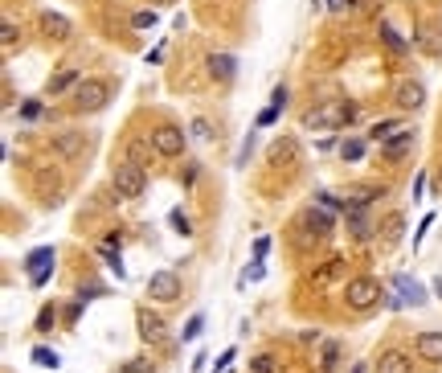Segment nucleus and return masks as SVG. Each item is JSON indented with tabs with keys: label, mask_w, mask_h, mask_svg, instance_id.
<instances>
[{
	"label": "nucleus",
	"mask_w": 442,
	"mask_h": 373,
	"mask_svg": "<svg viewBox=\"0 0 442 373\" xmlns=\"http://www.w3.org/2000/svg\"><path fill=\"white\" fill-rule=\"evenodd\" d=\"M381 283L369 279V275H360V279H348V287H344V300H348V308L353 312H369V308H377L381 304Z\"/></svg>",
	"instance_id": "nucleus-1"
},
{
	"label": "nucleus",
	"mask_w": 442,
	"mask_h": 373,
	"mask_svg": "<svg viewBox=\"0 0 442 373\" xmlns=\"http://www.w3.org/2000/svg\"><path fill=\"white\" fill-rule=\"evenodd\" d=\"M356 115L353 103H344V98H332V103H324V107H315V111H308V128H340V123H348Z\"/></svg>",
	"instance_id": "nucleus-2"
},
{
	"label": "nucleus",
	"mask_w": 442,
	"mask_h": 373,
	"mask_svg": "<svg viewBox=\"0 0 442 373\" xmlns=\"http://www.w3.org/2000/svg\"><path fill=\"white\" fill-rule=\"evenodd\" d=\"M111 185H115V193H119L123 201H135V197H143V189H148V177H143V168H139V164L123 160V164L115 168Z\"/></svg>",
	"instance_id": "nucleus-3"
},
{
	"label": "nucleus",
	"mask_w": 442,
	"mask_h": 373,
	"mask_svg": "<svg viewBox=\"0 0 442 373\" xmlns=\"http://www.w3.org/2000/svg\"><path fill=\"white\" fill-rule=\"evenodd\" d=\"M25 271H29V283L33 287H45V279L53 275V246H37L25 254Z\"/></svg>",
	"instance_id": "nucleus-4"
},
{
	"label": "nucleus",
	"mask_w": 442,
	"mask_h": 373,
	"mask_svg": "<svg viewBox=\"0 0 442 373\" xmlns=\"http://www.w3.org/2000/svg\"><path fill=\"white\" fill-rule=\"evenodd\" d=\"M107 98H111V83H103V78H87V83H78V91H74V103H78L82 111H98Z\"/></svg>",
	"instance_id": "nucleus-5"
},
{
	"label": "nucleus",
	"mask_w": 442,
	"mask_h": 373,
	"mask_svg": "<svg viewBox=\"0 0 442 373\" xmlns=\"http://www.w3.org/2000/svg\"><path fill=\"white\" fill-rule=\"evenodd\" d=\"M148 295H152V300H160V304H173V300H180L177 271H152V279H148Z\"/></svg>",
	"instance_id": "nucleus-6"
},
{
	"label": "nucleus",
	"mask_w": 442,
	"mask_h": 373,
	"mask_svg": "<svg viewBox=\"0 0 442 373\" xmlns=\"http://www.w3.org/2000/svg\"><path fill=\"white\" fill-rule=\"evenodd\" d=\"M148 140L156 144V152H160V156H180V152H184V132H180V128H173V123L156 128Z\"/></svg>",
	"instance_id": "nucleus-7"
},
{
	"label": "nucleus",
	"mask_w": 442,
	"mask_h": 373,
	"mask_svg": "<svg viewBox=\"0 0 442 373\" xmlns=\"http://www.w3.org/2000/svg\"><path fill=\"white\" fill-rule=\"evenodd\" d=\"M135 324H139V336H143V340H152V345H160V340L168 336V324H164V316H156V312H148V308L135 316Z\"/></svg>",
	"instance_id": "nucleus-8"
},
{
	"label": "nucleus",
	"mask_w": 442,
	"mask_h": 373,
	"mask_svg": "<svg viewBox=\"0 0 442 373\" xmlns=\"http://www.w3.org/2000/svg\"><path fill=\"white\" fill-rule=\"evenodd\" d=\"M82 148H87V136H82V132H66V136H58V140H53V152H58L62 160H78V156H82Z\"/></svg>",
	"instance_id": "nucleus-9"
},
{
	"label": "nucleus",
	"mask_w": 442,
	"mask_h": 373,
	"mask_svg": "<svg viewBox=\"0 0 442 373\" xmlns=\"http://www.w3.org/2000/svg\"><path fill=\"white\" fill-rule=\"evenodd\" d=\"M209 74H213L218 83H233V78H238V58H233V53H213V58H209Z\"/></svg>",
	"instance_id": "nucleus-10"
},
{
	"label": "nucleus",
	"mask_w": 442,
	"mask_h": 373,
	"mask_svg": "<svg viewBox=\"0 0 442 373\" xmlns=\"http://www.w3.org/2000/svg\"><path fill=\"white\" fill-rule=\"evenodd\" d=\"M414 349L422 361H442V332H418Z\"/></svg>",
	"instance_id": "nucleus-11"
},
{
	"label": "nucleus",
	"mask_w": 442,
	"mask_h": 373,
	"mask_svg": "<svg viewBox=\"0 0 442 373\" xmlns=\"http://www.w3.org/2000/svg\"><path fill=\"white\" fill-rule=\"evenodd\" d=\"M394 287L401 291V304H414V308H418V304H426V287H422L418 279H409V275H398V279H394Z\"/></svg>",
	"instance_id": "nucleus-12"
},
{
	"label": "nucleus",
	"mask_w": 442,
	"mask_h": 373,
	"mask_svg": "<svg viewBox=\"0 0 442 373\" xmlns=\"http://www.w3.org/2000/svg\"><path fill=\"white\" fill-rule=\"evenodd\" d=\"M394 98H398V107L414 111V107H422V103H426V87H422V83H401Z\"/></svg>",
	"instance_id": "nucleus-13"
},
{
	"label": "nucleus",
	"mask_w": 442,
	"mask_h": 373,
	"mask_svg": "<svg viewBox=\"0 0 442 373\" xmlns=\"http://www.w3.org/2000/svg\"><path fill=\"white\" fill-rule=\"evenodd\" d=\"M299 160V140H274L270 144V164H295Z\"/></svg>",
	"instance_id": "nucleus-14"
},
{
	"label": "nucleus",
	"mask_w": 442,
	"mask_h": 373,
	"mask_svg": "<svg viewBox=\"0 0 442 373\" xmlns=\"http://www.w3.org/2000/svg\"><path fill=\"white\" fill-rule=\"evenodd\" d=\"M152 156H160L152 140H132V144H127V160L139 164V168H148V164H152Z\"/></svg>",
	"instance_id": "nucleus-15"
},
{
	"label": "nucleus",
	"mask_w": 442,
	"mask_h": 373,
	"mask_svg": "<svg viewBox=\"0 0 442 373\" xmlns=\"http://www.w3.org/2000/svg\"><path fill=\"white\" fill-rule=\"evenodd\" d=\"M409 148H414V132H398V136H389V140L381 144V152H385L389 160H401Z\"/></svg>",
	"instance_id": "nucleus-16"
},
{
	"label": "nucleus",
	"mask_w": 442,
	"mask_h": 373,
	"mask_svg": "<svg viewBox=\"0 0 442 373\" xmlns=\"http://www.w3.org/2000/svg\"><path fill=\"white\" fill-rule=\"evenodd\" d=\"M377 373H414V361H409L405 353H385V357L377 361Z\"/></svg>",
	"instance_id": "nucleus-17"
},
{
	"label": "nucleus",
	"mask_w": 442,
	"mask_h": 373,
	"mask_svg": "<svg viewBox=\"0 0 442 373\" xmlns=\"http://www.w3.org/2000/svg\"><path fill=\"white\" fill-rule=\"evenodd\" d=\"M42 29L49 33V37H70V21H66V17H58V12H45Z\"/></svg>",
	"instance_id": "nucleus-18"
},
{
	"label": "nucleus",
	"mask_w": 442,
	"mask_h": 373,
	"mask_svg": "<svg viewBox=\"0 0 442 373\" xmlns=\"http://www.w3.org/2000/svg\"><path fill=\"white\" fill-rule=\"evenodd\" d=\"M74 83H78V70L70 66V70H62V74H53V78H49V87H45V94H62V91H70Z\"/></svg>",
	"instance_id": "nucleus-19"
},
{
	"label": "nucleus",
	"mask_w": 442,
	"mask_h": 373,
	"mask_svg": "<svg viewBox=\"0 0 442 373\" xmlns=\"http://www.w3.org/2000/svg\"><path fill=\"white\" fill-rule=\"evenodd\" d=\"M303 226H315V234L332 230V214H328V209H315V205H311L308 214H303Z\"/></svg>",
	"instance_id": "nucleus-20"
},
{
	"label": "nucleus",
	"mask_w": 442,
	"mask_h": 373,
	"mask_svg": "<svg viewBox=\"0 0 442 373\" xmlns=\"http://www.w3.org/2000/svg\"><path fill=\"white\" fill-rule=\"evenodd\" d=\"M401 230H405V218H401V214H389V218H385V246H394L401 238Z\"/></svg>",
	"instance_id": "nucleus-21"
},
{
	"label": "nucleus",
	"mask_w": 442,
	"mask_h": 373,
	"mask_svg": "<svg viewBox=\"0 0 442 373\" xmlns=\"http://www.w3.org/2000/svg\"><path fill=\"white\" fill-rule=\"evenodd\" d=\"M33 361H37V365H45V370H58V365H62V357H58L53 349H42V345L33 349Z\"/></svg>",
	"instance_id": "nucleus-22"
},
{
	"label": "nucleus",
	"mask_w": 442,
	"mask_h": 373,
	"mask_svg": "<svg viewBox=\"0 0 442 373\" xmlns=\"http://www.w3.org/2000/svg\"><path fill=\"white\" fill-rule=\"evenodd\" d=\"M103 259H107V267H111L119 279L127 275V271H123V259H119V250H115V246H107V242H103Z\"/></svg>",
	"instance_id": "nucleus-23"
},
{
	"label": "nucleus",
	"mask_w": 442,
	"mask_h": 373,
	"mask_svg": "<svg viewBox=\"0 0 442 373\" xmlns=\"http://www.w3.org/2000/svg\"><path fill=\"white\" fill-rule=\"evenodd\" d=\"M394 132H398V123H394V119H381V123H373V132H369V136H373L377 144H385Z\"/></svg>",
	"instance_id": "nucleus-24"
},
{
	"label": "nucleus",
	"mask_w": 442,
	"mask_h": 373,
	"mask_svg": "<svg viewBox=\"0 0 442 373\" xmlns=\"http://www.w3.org/2000/svg\"><path fill=\"white\" fill-rule=\"evenodd\" d=\"M381 42L394 49V53H401V49H405V37H401L398 29H389V25H381Z\"/></svg>",
	"instance_id": "nucleus-25"
},
{
	"label": "nucleus",
	"mask_w": 442,
	"mask_h": 373,
	"mask_svg": "<svg viewBox=\"0 0 442 373\" xmlns=\"http://www.w3.org/2000/svg\"><path fill=\"white\" fill-rule=\"evenodd\" d=\"M340 156H344V160H360V156H364V140H344L340 144Z\"/></svg>",
	"instance_id": "nucleus-26"
},
{
	"label": "nucleus",
	"mask_w": 442,
	"mask_h": 373,
	"mask_svg": "<svg viewBox=\"0 0 442 373\" xmlns=\"http://www.w3.org/2000/svg\"><path fill=\"white\" fill-rule=\"evenodd\" d=\"M201 332H205V316H201V312H197V316H193V320H188V324H184V332H180V336H184V340H197V336H201Z\"/></svg>",
	"instance_id": "nucleus-27"
},
{
	"label": "nucleus",
	"mask_w": 442,
	"mask_h": 373,
	"mask_svg": "<svg viewBox=\"0 0 442 373\" xmlns=\"http://www.w3.org/2000/svg\"><path fill=\"white\" fill-rule=\"evenodd\" d=\"M168 222H173V230H177V234H193V222L184 218V209H173V214H168Z\"/></svg>",
	"instance_id": "nucleus-28"
},
{
	"label": "nucleus",
	"mask_w": 442,
	"mask_h": 373,
	"mask_svg": "<svg viewBox=\"0 0 442 373\" xmlns=\"http://www.w3.org/2000/svg\"><path fill=\"white\" fill-rule=\"evenodd\" d=\"M266 275V267H263V259H254V267H246L242 271V283H258Z\"/></svg>",
	"instance_id": "nucleus-29"
},
{
	"label": "nucleus",
	"mask_w": 442,
	"mask_h": 373,
	"mask_svg": "<svg viewBox=\"0 0 442 373\" xmlns=\"http://www.w3.org/2000/svg\"><path fill=\"white\" fill-rule=\"evenodd\" d=\"M132 25H135V29H152V25H156V12H152V8L135 12V17H132Z\"/></svg>",
	"instance_id": "nucleus-30"
},
{
	"label": "nucleus",
	"mask_w": 442,
	"mask_h": 373,
	"mask_svg": "<svg viewBox=\"0 0 442 373\" xmlns=\"http://www.w3.org/2000/svg\"><path fill=\"white\" fill-rule=\"evenodd\" d=\"M336 357H340V349H336V345H324V361H319V365H324V370H336Z\"/></svg>",
	"instance_id": "nucleus-31"
},
{
	"label": "nucleus",
	"mask_w": 442,
	"mask_h": 373,
	"mask_svg": "<svg viewBox=\"0 0 442 373\" xmlns=\"http://www.w3.org/2000/svg\"><path fill=\"white\" fill-rule=\"evenodd\" d=\"M0 42H4V49L17 46V25H12V21H4V37H0Z\"/></svg>",
	"instance_id": "nucleus-32"
},
{
	"label": "nucleus",
	"mask_w": 442,
	"mask_h": 373,
	"mask_svg": "<svg viewBox=\"0 0 442 373\" xmlns=\"http://www.w3.org/2000/svg\"><path fill=\"white\" fill-rule=\"evenodd\" d=\"M270 107H274V111H283V107H287V87H274V94H270Z\"/></svg>",
	"instance_id": "nucleus-33"
},
{
	"label": "nucleus",
	"mask_w": 442,
	"mask_h": 373,
	"mask_svg": "<svg viewBox=\"0 0 442 373\" xmlns=\"http://www.w3.org/2000/svg\"><path fill=\"white\" fill-rule=\"evenodd\" d=\"M233 357H238V349H225L218 361H213V370H229V365H233Z\"/></svg>",
	"instance_id": "nucleus-34"
},
{
	"label": "nucleus",
	"mask_w": 442,
	"mask_h": 373,
	"mask_svg": "<svg viewBox=\"0 0 442 373\" xmlns=\"http://www.w3.org/2000/svg\"><path fill=\"white\" fill-rule=\"evenodd\" d=\"M193 136H197V140H209L213 132H209V123H205V119H193Z\"/></svg>",
	"instance_id": "nucleus-35"
},
{
	"label": "nucleus",
	"mask_w": 442,
	"mask_h": 373,
	"mask_svg": "<svg viewBox=\"0 0 442 373\" xmlns=\"http://www.w3.org/2000/svg\"><path fill=\"white\" fill-rule=\"evenodd\" d=\"M250 148H254V132H250V136L242 140V152H238V164H246V160H250Z\"/></svg>",
	"instance_id": "nucleus-36"
},
{
	"label": "nucleus",
	"mask_w": 442,
	"mask_h": 373,
	"mask_svg": "<svg viewBox=\"0 0 442 373\" xmlns=\"http://www.w3.org/2000/svg\"><path fill=\"white\" fill-rule=\"evenodd\" d=\"M270 361H274V357H254V373H274V365H270Z\"/></svg>",
	"instance_id": "nucleus-37"
},
{
	"label": "nucleus",
	"mask_w": 442,
	"mask_h": 373,
	"mask_svg": "<svg viewBox=\"0 0 442 373\" xmlns=\"http://www.w3.org/2000/svg\"><path fill=\"white\" fill-rule=\"evenodd\" d=\"M315 201H319V205H324V209H340V197H332V193H319V197H315Z\"/></svg>",
	"instance_id": "nucleus-38"
},
{
	"label": "nucleus",
	"mask_w": 442,
	"mask_h": 373,
	"mask_svg": "<svg viewBox=\"0 0 442 373\" xmlns=\"http://www.w3.org/2000/svg\"><path fill=\"white\" fill-rule=\"evenodd\" d=\"M53 316H58L53 308H42V316H37V328H42V332H45V328L53 324Z\"/></svg>",
	"instance_id": "nucleus-39"
},
{
	"label": "nucleus",
	"mask_w": 442,
	"mask_h": 373,
	"mask_svg": "<svg viewBox=\"0 0 442 373\" xmlns=\"http://www.w3.org/2000/svg\"><path fill=\"white\" fill-rule=\"evenodd\" d=\"M274 119H279V111H274V107H266L263 115H258V128H270Z\"/></svg>",
	"instance_id": "nucleus-40"
},
{
	"label": "nucleus",
	"mask_w": 442,
	"mask_h": 373,
	"mask_svg": "<svg viewBox=\"0 0 442 373\" xmlns=\"http://www.w3.org/2000/svg\"><path fill=\"white\" fill-rule=\"evenodd\" d=\"M21 115H25V119H37V115H42V103H25Z\"/></svg>",
	"instance_id": "nucleus-41"
},
{
	"label": "nucleus",
	"mask_w": 442,
	"mask_h": 373,
	"mask_svg": "<svg viewBox=\"0 0 442 373\" xmlns=\"http://www.w3.org/2000/svg\"><path fill=\"white\" fill-rule=\"evenodd\" d=\"M430 226H434V218H422V226H418V230H414V246H418V242H422V234L430 230Z\"/></svg>",
	"instance_id": "nucleus-42"
},
{
	"label": "nucleus",
	"mask_w": 442,
	"mask_h": 373,
	"mask_svg": "<svg viewBox=\"0 0 442 373\" xmlns=\"http://www.w3.org/2000/svg\"><path fill=\"white\" fill-rule=\"evenodd\" d=\"M266 250H270V238H258L254 242V259H266Z\"/></svg>",
	"instance_id": "nucleus-43"
},
{
	"label": "nucleus",
	"mask_w": 442,
	"mask_h": 373,
	"mask_svg": "<svg viewBox=\"0 0 442 373\" xmlns=\"http://www.w3.org/2000/svg\"><path fill=\"white\" fill-rule=\"evenodd\" d=\"M123 373H148V365H143V361H127V365H123Z\"/></svg>",
	"instance_id": "nucleus-44"
},
{
	"label": "nucleus",
	"mask_w": 442,
	"mask_h": 373,
	"mask_svg": "<svg viewBox=\"0 0 442 373\" xmlns=\"http://www.w3.org/2000/svg\"><path fill=\"white\" fill-rule=\"evenodd\" d=\"M348 8V0H328V12H344Z\"/></svg>",
	"instance_id": "nucleus-45"
},
{
	"label": "nucleus",
	"mask_w": 442,
	"mask_h": 373,
	"mask_svg": "<svg viewBox=\"0 0 442 373\" xmlns=\"http://www.w3.org/2000/svg\"><path fill=\"white\" fill-rule=\"evenodd\" d=\"M434 295H442V279H434Z\"/></svg>",
	"instance_id": "nucleus-46"
},
{
	"label": "nucleus",
	"mask_w": 442,
	"mask_h": 373,
	"mask_svg": "<svg viewBox=\"0 0 442 373\" xmlns=\"http://www.w3.org/2000/svg\"><path fill=\"white\" fill-rule=\"evenodd\" d=\"M160 4H177V0H160Z\"/></svg>",
	"instance_id": "nucleus-47"
}]
</instances>
